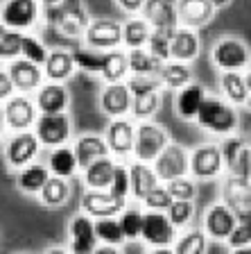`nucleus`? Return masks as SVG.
Listing matches in <instances>:
<instances>
[{
    "mask_svg": "<svg viewBox=\"0 0 251 254\" xmlns=\"http://www.w3.org/2000/svg\"><path fill=\"white\" fill-rule=\"evenodd\" d=\"M41 0H2L0 23L16 32H30L41 21Z\"/></svg>",
    "mask_w": 251,
    "mask_h": 254,
    "instance_id": "nucleus-5",
    "label": "nucleus"
},
{
    "mask_svg": "<svg viewBox=\"0 0 251 254\" xmlns=\"http://www.w3.org/2000/svg\"><path fill=\"white\" fill-rule=\"evenodd\" d=\"M50 168L48 164H39V161H32L25 168L18 170V177H16V184L23 193L27 195H39V190L46 186V182L50 180Z\"/></svg>",
    "mask_w": 251,
    "mask_h": 254,
    "instance_id": "nucleus-31",
    "label": "nucleus"
},
{
    "mask_svg": "<svg viewBox=\"0 0 251 254\" xmlns=\"http://www.w3.org/2000/svg\"><path fill=\"white\" fill-rule=\"evenodd\" d=\"M233 227H236V211H233L229 204H224V202L220 200L208 206V211H206V216H204L206 236L213 238V241H224L226 243V238L231 236Z\"/></svg>",
    "mask_w": 251,
    "mask_h": 254,
    "instance_id": "nucleus-19",
    "label": "nucleus"
},
{
    "mask_svg": "<svg viewBox=\"0 0 251 254\" xmlns=\"http://www.w3.org/2000/svg\"><path fill=\"white\" fill-rule=\"evenodd\" d=\"M48 168H50V173L52 175H57V177L70 180V177L79 170L75 150L70 148V145H59V148H52L50 150V157H48Z\"/></svg>",
    "mask_w": 251,
    "mask_h": 254,
    "instance_id": "nucleus-35",
    "label": "nucleus"
},
{
    "mask_svg": "<svg viewBox=\"0 0 251 254\" xmlns=\"http://www.w3.org/2000/svg\"><path fill=\"white\" fill-rule=\"evenodd\" d=\"M14 93H16V86H14V82H11V77H9V73H7V68H5V70L0 68V102L9 100Z\"/></svg>",
    "mask_w": 251,
    "mask_h": 254,
    "instance_id": "nucleus-52",
    "label": "nucleus"
},
{
    "mask_svg": "<svg viewBox=\"0 0 251 254\" xmlns=\"http://www.w3.org/2000/svg\"><path fill=\"white\" fill-rule=\"evenodd\" d=\"M118 222L125 234V241H138L141 238V229H143V211L136 206H125L118 216Z\"/></svg>",
    "mask_w": 251,
    "mask_h": 254,
    "instance_id": "nucleus-45",
    "label": "nucleus"
},
{
    "mask_svg": "<svg viewBox=\"0 0 251 254\" xmlns=\"http://www.w3.org/2000/svg\"><path fill=\"white\" fill-rule=\"evenodd\" d=\"M210 5H213L215 9H224L226 5H231V0H210Z\"/></svg>",
    "mask_w": 251,
    "mask_h": 254,
    "instance_id": "nucleus-58",
    "label": "nucleus"
},
{
    "mask_svg": "<svg viewBox=\"0 0 251 254\" xmlns=\"http://www.w3.org/2000/svg\"><path fill=\"white\" fill-rule=\"evenodd\" d=\"M127 206V200L111 195L109 190H93L86 189V193L82 195V211L86 216L95 218H115L120 216V211Z\"/></svg>",
    "mask_w": 251,
    "mask_h": 254,
    "instance_id": "nucleus-16",
    "label": "nucleus"
},
{
    "mask_svg": "<svg viewBox=\"0 0 251 254\" xmlns=\"http://www.w3.org/2000/svg\"><path fill=\"white\" fill-rule=\"evenodd\" d=\"M141 16L152 25V30L174 32L179 27L177 0H145Z\"/></svg>",
    "mask_w": 251,
    "mask_h": 254,
    "instance_id": "nucleus-18",
    "label": "nucleus"
},
{
    "mask_svg": "<svg viewBox=\"0 0 251 254\" xmlns=\"http://www.w3.org/2000/svg\"><path fill=\"white\" fill-rule=\"evenodd\" d=\"M199 53H201V39H199L197 30L179 25L170 39V59L190 64L199 57Z\"/></svg>",
    "mask_w": 251,
    "mask_h": 254,
    "instance_id": "nucleus-22",
    "label": "nucleus"
},
{
    "mask_svg": "<svg viewBox=\"0 0 251 254\" xmlns=\"http://www.w3.org/2000/svg\"><path fill=\"white\" fill-rule=\"evenodd\" d=\"M129 166V184H131V195L136 200H143V197L150 193L156 184H161L156 170H154L152 164H145V161H138L134 159Z\"/></svg>",
    "mask_w": 251,
    "mask_h": 254,
    "instance_id": "nucleus-27",
    "label": "nucleus"
},
{
    "mask_svg": "<svg viewBox=\"0 0 251 254\" xmlns=\"http://www.w3.org/2000/svg\"><path fill=\"white\" fill-rule=\"evenodd\" d=\"M152 34V25L143 16H131L122 23V48L134 50V48H145Z\"/></svg>",
    "mask_w": 251,
    "mask_h": 254,
    "instance_id": "nucleus-34",
    "label": "nucleus"
},
{
    "mask_svg": "<svg viewBox=\"0 0 251 254\" xmlns=\"http://www.w3.org/2000/svg\"><path fill=\"white\" fill-rule=\"evenodd\" d=\"M224 173V159H222L220 145L204 143L190 150V177L199 182L217 180Z\"/></svg>",
    "mask_w": 251,
    "mask_h": 254,
    "instance_id": "nucleus-8",
    "label": "nucleus"
},
{
    "mask_svg": "<svg viewBox=\"0 0 251 254\" xmlns=\"http://www.w3.org/2000/svg\"><path fill=\"white\" fill-rule=\"evenodd\" d=\"M106 145L113 157H129L134 154V138H136V123L131 118H111L106 127Z\"/></svg>",
    "mask_w": 251,
    "mask_h": 254,
    "instance_id": "nucleus-17",
    "label": "nucleus"
},
{
    "mask_svg": "<svg viewBox=\"0 0 251 254\" xmlns=\"http://www.w3.org/2000/svg\"><path fill=\"white\" fill-rule=\"evenodd\" d=\"M195 121L199 123V127H204L206 132L215 134V136H229V134H236L240 116H238V109L231 102H226L224 98H217V95H206L204 105L199 107V114Z\"/></svg>",
    "mask_w": 251,
    "mask_h": 254,
    "instance_id": "nucleus-1",
    "label": "nucleus"
},
{
    "mask_svg": "<svg viewBox=\"0 0 251 254\" xmlns=\"http://www.w3.org/2000/svg\"><path fill=\"white\" fill-rule=\"evenodd\" d=\"M111 195L120 197V200H127L131 195V184H129V166L127 164H115L113 177H111V184L106 189Z\"/></svg>",
    "mask_w": 251,
    "mask_h": 254,
    "instance_id": "nucleus-46",
    "label": "nucleus"
},
{
    "mask_svg": "<svg viewBox=\"0 0 251 254\" xmlns=\"http://www.w3.org/2000/svg\"><path fill=\"white\" fill-rule=\"evenodd\" d=\"M115 161L113 154H106V157H100L95 159L93 164H89L86 168L82 170L84 173V184L86 189H93V190H106L111 184V177H113V170H115Z\"/></svg>",
    "mask_w": 251,
    "mask_h": 254,
    "instance_id": "nucleus-30",
    "label": "nucleus"
},
{
    "mask_svg": "<svg viewBox=\"0 0 251 254\" xmlns=\"http://www.w3.org/2000/svg\"><path fill=\"white\" fill-rule=\"evenodd\" d=\"M93 254H122L120 245H104V243H100L98 248H95Z\"/></svg>",
    "mask_w": 251,
    "mask_h": 254,
    "instance_id": "nucleus-54",
    "label": "nucleus"
},
{
    "mask_svg": "<svg viewBox=\"0 0 251 254\" xmlns=\"http://www.w3.org/2000/svg\"><path fill=\"white\" fill-rule=\"evenodd\" d=\"M77 70L75 66V59H73V53L70 50H63V48H52L48 53V59L43 64V73H46V79L48 82H66L70 79Z\"/></svg>",
    "mask_w": 251,
    "mask_h": 254,
    "instance_id": "nucleus-24",
    "label": "nucleus"
},
{
    "mask_svg": "<svg viewBox=\"0 0 251 254\" xmlns=\"http://www.w3.org/2000/svg\"><path fill=\"white\" fill-rule=\"evenodd\" d=\"M167 190H170V195L174 197V200H193L195 195H197V186H195V182L190 180L188 175L186 177H177V180H170L165 182Z\"/></svg>",
    "mask_w": 251,
    "mask_h": 254,
    "instance_id": "nucleus-50",
    "label": "nucleus"
},
{
    "mask_svg": "<svg viewBox=\"0 0 251 254\" xmlns=\"http://www.w3.org/2000/svg\"><path fill=\"white\" fill-rule=\"evenodd\" d=\"M48 53H50V50L46 48V43H43L41 39L30 34V32H23V37H21V57L23 59L43 66L48 59Z\"/></svg>",
    "mask_w": 251,
    "mask_h": 254,
    "instance_id": "nucleus-44",
    "label": "nucleus"
},
{
    "mask_svg": "<svg viewBox=\"0 0 251 254\" xmlns=\"http://www.w3.org/2000/svg\"><path fill=\"white\" fill-rule=\"evenodd\" d=\"M249 145H251V143H249Z\"/></svg>",
    "mask_w": 251,
    "mask_h": 254,
    "instance_id": "nucleus-63",
    "label": "nucleus"
},
{
    "mask_svg": "<svg viewBox=\"0 0 251 254\" xmlns=\"http://www.w3.org/2000/svg\"><path fill=\"white\" fill-rule=\"evenodd\" d=\"M245 107H249V109H251V93H249V100H247V105Z\"/></svg>",
    "mask_w": 251,
    "mask_h": 254,
    "instance_id": "nucleus-62",
    "label": "nucleus"
},
{
    "mask_svg": "<svg viewBox=\"0 0 251 254\" xmlns=\"http://www.w3.org/2000/svg\"><path fill=\"white\" fill-rule=\"evenodd\" d=\"M210 59L222 73H245L251 64V53L242 39L222 37L210 50Z\"/></svg>",
    "mask_w": 251,
    "mask_h": 254,
    "instance_id": "nucleus-3",
    "label": "nucleus"
},
{
    "mask_svg": "<svg viewBox=\"0 0 251 254\" xmlns=\"http://www.w3.org/2000/svg\"><path fill=\"white\" fill-rule=\"evenodd\" d=\"M37 109L39 114H61V111L68 109L70 95L66 84L61 82H43L37 89Z\"/></svg>",
    "mask_w": 251,
    "mask_h": 254,
    "instance_id": "nucleus-23",
    "label": "nucleus"
},
{
    "mask_svg": "<svg viewBox=\"0 0 251 254\" xmlns=\"http://www.w3.org/2000/svg\"><path fill=\"white\" fill-rule=\"evenodd\" d=\"M167 218L172 220V225L177 229H181V227H186L190 222V218H193V213H195V204H193V200H172V204L167 206Z\"/></svg>",
    "mask_w": 251,
    "mask_h": 254,
    "instance_id": "nucleus-48",
    "label": "nucleus"
},
{
    "mask_svg": "<svg viewBox=\"0 0 251 254\" xmlns=\"http://www.w3.org/2000/svg\"><path fill=\"white\" fill-rule=\"evenodd\" d=\"M229 248H245L251 245V209L245 211H236V227L231 232V236L226 238Z\"/></svg>",
    "mask_w": 251,
    "mask_h": 254,
    "instance_id": "nucleus-43",
    "label": "nucleus"
},
{
    "mask_svg": "<svg viewBox=\"0 0 251 254\" xmlns=\"http://www.w3.org/2000/svg\"><path fill=\"white\" fill-rule=\"evenodd\" d=\"M115 5L120 7L125 14L136 16V14H141L143 5H145V0H115Z\"/></svg>",
    "mask_w": 251,
    "mask_h": 254,
    "instance_id": "nucleus-53",
    "label": "nucleus"
},
{
    "mask_svg": "<svg viewBox=\"0 0 251 254\" xmlns=\"http://www.w3.org/2000/svg\"><path fill=\"white\" fill-rule=\"evenodd\" d=\"M222 202L229 204L233 211L251 209V180L226 175V180L222 182Z\"/></svg>",
    "mask_w": 251,
    "mask_h": 254,
    "instance_id": "nucleus-26",
    "label": "nucleus"
},
{
    "mask_svg": "<svg viewBox=\"0 0 251 254\" xmlns=\"http://www.w3.org/2000/svg\"><path fill=\"white\" fill-rule=\"evenodd\" d=\"M84 43L93 50L106 53L122 46V23L113 18H93L84 32Z\"/></svg>",
    "mask_w": 251,
    "mask_h": 254,
    "instance_id": "nucleus-12",
    "label": "nucleus"
},
{
    "mask_svg": "<svg viewBox=\"0 0 251 254\" xmlns=\"http://www.w3.org/2000/svg\"><path fill=\"white\" fill-rule=\"evenodd\" d=\"M127 86H129L131 95L134 93H147V91H158L161 89V79L158 75H129L125 79Z\"/></svg>",
    "mask_w": 251,
    "mask_h": 254,
    "instance_id": "nucleus-51",
    "label": "nucleus"
},
{
    "mask_svg": "<svg viewBox=\"0 0 251 254\" xmlns=\"http://www.w3.org/2000/svg\"><path fill=\"white\" fill-rule=\"evenodd\" d=\"M21 37L23 32H16L0 23V64H9L21 57Z\"/></svg>",
    "mask_w": 251,
    "mask_h": 254,
    "instance_id": "nucleus-40",
    "label": "nucleus"
},
{
    "mask_svg": "<svg viewBox=\"0 0 251 254\" xmlns=\"http://www.w3.org/2000/svg\"><path fill=\"white\" fill-rule=\"evenodd\" d=\"M174 254H206L208 250V236L204 229H188L172 243Z\"/></svg>",
    "mask_w": 251,
    "mask_h": 254,
    "instance_id": "nucleus-38",
    "label": "nucleus"
},
{
    "mask_svg": "<svg viewBox=\"0 0 251 254\" xmlns=\"http://www.w3.org/2000/svg\"><path fill=\"white\" fill-rule=\"evenodd\" d=\"M2 107H5L7 129H11V132H25V129H32L34 123H37V102L27 93L16 91L9 100L2 102Z\"/></svg>",
    "mask_w": 251,
    "mask_h": 254,
    "instance_id": "nucleus-13",
    "label": "nucleus"
},
{
    "mask_svg": "<svg viewBox=\"0 0 251 254\" xmlns=\"http://www.w3.org/2000/svg\"><path fill=\"white\" fill-rule=\"evenodd\" d=\"M206 89L197 82H190L188 86L177 91V98H174V109H177V116L183 121H195L199 114V107L204 105L206 100Z\"/></svg>",
    "mask_w": 251,
    "mask_h": 254,
    "instance_id": "nucleus-25",
    "label": "nucleus"
},
{
    "mask_svg": "<svg viewBox=\"0 0 251 254\" xmlns=\"http://www.w3.org/2000/svg\"><path fill=\"white\" fill-rule=\"evenodd\" d=\"M100 77L104 79V84L125 82L129 77V55H127V48L120 46V48H113V50H106Z\"/></svg>",
    "mask_w": 251,
    "mask_h": 254,
    "instance_id": "nucleus-29",
    "label": "nucleus"
},
{
    "mask_svg": "<svg viewBox=\"0 0 251 254\" xmlns=\"http://www.w3.org/2000/svg\"><path fill=\"white\" fill-rule=\"evenodd\" d=\"M32 129L41 141V145H48V148L66 145L70 141V134H73L70 118L66 111H61V114H39Z\"/></svg>",
    "mask_w": 251,
    "mask_h": 254,
    "instance_id": "nucleus-9",
    "label": "nucleus"
},
{
    "mask_svg": "<svg viewBox=\"0 0 251 254\" xmlns=\"http://www.w3.org/2000/svg\"><path fill=\"white\" fill-rule=\"evenodd\" d=\"M129 55V75H158L163 62L154 57L147 48H134L127 50Z\"/></svg>",
    "mask_w": 251,
    "mask_h": 254,
    "instance_id": "nucleus-37",
    "label": "nucleus"
},
{
    "mask_svg": "<svg viewBox=\"0 0 251 254\" xmlns=\"http://www.w3.org/2000/svg\"><path fill=\"white\" fill-rule=\"evenodd\" d=\"M73 150H75V157H77L79 170H84L89 164H93L95 159L111 154L109 145H106V138L98 136V134H84V136H79L73 143Z\"/></svg>",
    "mask_w": 251,
    "mask_h": 254,
    "instance_id": "nucleus-28",
    "label": "nucleus"
},
{
    "mask_svg": "<svg viewBox=\"0 0 251 254\" xmlns=\"http://www.w3.org/2000/svg\"><path fill=\"white\" fill-rule=\"evenodd\" d=\"M70 200V184L68 180L57 177V175H50V180L46 182L41 190H39V202L48 209H59L66 202Z\"/></svg>",
    "mask_w": 251,
    "mask_h": 254,
    "instance_id": "nucleus-36",
    "label": "nucleus"
},
{
    "mask_svg": "<svg viewBox=\"0 0 251 254\" xmlns=\"http://www.w3.org/2000/svg\"><path fill=\"white\" fill-rule=\"evenodd\" d=\"M70 53H73L75 66H77L79 70H84V73H89V75H100V70H102V62H104V53L93 50V48H89L86 43L73 48Z\"/></svg>",
    "mask_w": 251,
    "mask_h": 254,
    "instance_id": "nucleus-39",
    "label": "nucleus"
},
{
    "mask_svg": "<svg viewBox=\"0 0 251 254\" xmlns=\"http://www.w3.org/2000/svg\"><path fill=\"white\" fill-rule=\"evenodd\" d=\"M147 254H174L172 248H152Z\"/></svg>",
    "mask_w": 251,
    "mask_h": 254,
    "instance_id": "nucleus-57",
    "label": "nucleus"
},
{
    "mask_svg": "<svg viewBox=\"0 0 251 254\" xmlns=\"http://www.w3.org/2000/svg\"><path fill=\"white\" fill-rule=\"evenodd\" d=\"M7 73H9V77L18 93L37 91L39 86L46 82L43 66H39V64H34V62H27V59H23V57H16L14 62L7 64Z\"/></svg>",
    "mask_w": 251,
    "mask_h": 254,
    "instance_id": "nucleus-20",
    "label": "nucleus"
},
{
    "mask_svg": "<svg viewBox=\"0 0 251 254\" xmlns=\"http://www.w3.org/2000/svg\"><path fill=\"white\" fill-rule=\"evenodd\" d=\"M158 79H161V84L165 86V89L179 91L193 82V70H190L188 64L167 59V62H163L161 70H158Z\"/></svg>",
    "mask_w": 251,
    "mask_h": 254,
    "instance_id": "nucleus-33",
    "label": "nucleus"
},
{
    "mask_svg": "<svg viewBox=\"0 0 251 254\" xmlns=\"http://www.w3.org/2000/svg\"><path fill=\"white\" fill-rule=\"evenodd\" d=\"M100 245L95 236V220L86 213H77L68 222V250L70 254H93Z\"/></svg>",
    "mask_w": 251,
    "mask_h": 254,
    "instance_id": "nucleus-14",
    "label": "nucleus"
},
{
    "mask_svg": "<svg viewBox=\"0 0 251 254\" xmlns=\"http://www.w3.org/2000/svg\"><path fill=\"white\" fill-rule=\"evenodd\" d=\"M61 0H41V5L43 7H50V5H59Z\"/></svg>",
    "mask_w": 251,
    "mask_h": 254,
    "instance_id": "nucleus-60",
    "label": "nucleus"
},
{
    "mask_svg": "<svg viewBox=\"0 0 251 254\" xmlns=\"http://www.w3.org/2000/svg\"><path fill=\"white\" fill-rule=\"evenodd\" d=\"M39 150H41V141L37 138L34 129L14 132L5 143V159L14 170H21L27 164L37 161Z\"/></svg>",
    "mask_w": 251,
    "mask_h": 254,
    "instance_id": "nucleus-11",
    "label": "nucleus"
},
{
    "mask_svg": "<svg viewBox=\"0 0 251 254\" xmlns=\"http://www.w3.org/2000/svg\"><path fill=\"white\" fill-rule=\"evenodd\" d=\"M156 111H158V91L134 93V100H131V118H136V121H152V116Z\"/></svg>",
    "mask_w": 251,
    "mask_h": 254,
    "instance_id": "nucleus-42",
    "label": "nucleus"
},
{
    "mask_svg": "<svg viewBox=\"0 0 251 254\" xmlns=\"http://www.w3.org/2000/svg\"><path fill=\"white\" fill-rule=\"evenodd\" d=\"M177 11H179V25L199 30V27H206L213 21L217 9L210 5V0H177Z\"/></svg>",
    "mask_w": 251,
    "mask_h": 254,
    "instance_id": "nucleus-21",
    "label": "nucleus"
},
{
    "mask_svg": "<svg viewBox=\"0 0 251 254\" xmlns=\"http://www.w3.org/2000/svg\"><path fill=\"white\" fill-rule=\"evenodd\" d=\"M141 238L150 248H172L177 241V227L167 218L165 211H143V229Z\"/></svg>",
    "mask_w": 251,
    "mask_h": 254,
    "instance_id": "nucleus-10",
    "label": "nucleus"
},
{
    "mask_svg": "<svg viewBox=\"0 0 251 254\" xmlns=\"http://www.w3.org/2000/svg\"><path fill=\"white\" fill-rule=\"evenodd\" d=\"M231 254H251V245H245V248H233Z\"/></svg>",
    "mask_w": 251,
    "mask_h": 254,
    "instance_id": "nucleus-59",
    "label": "nucleus"
},
{
    "mask_svg": "<svg viewBox=\"0 0 251 254\" xmlns=\"http://www.w3.org/2000/svg\"><path fill=\"white\" fill-rule=\"evenodd\" d=\"M95 236L100 243L104 245H122L125 243V234L115 218H95Z\"/></svg>",
    "mask_w": 251,
    "mask_h": 254,
    "instance_id": "nucleus-41",
    "label": "nucleus"
},
{
    "mask_svg": "<svg viewBox=\"0 0 251 254\" xmlns=\"http://www.w3.org/2000/svg\"><path fill=\"white\" fill-rule=\"evenodd\" d=\"M131 95L127 82H113V84H104V89L100 91V109L109 118H125L131 114Z\"/></svg>",
    "mask_w": 251,
    "mask_h": 254,
    "instance_id": "nucleus-15",
    "label": "nucleus"
},
{
    "mask_svg": "<svg viewBox=\"0 0 251 254\" xmlns=\"http://www.w3.org/2000/svg\"><path fill=\"white\" fill-rule=\"evenodd\" d=\"M245 79H247V86H249V91H251V70L245 73Z\"/></svg>",
    "mask_w": 251,
    "mask_h": 254,
    "instance_id": "nucleus-61",
    "label": "nucleus"
},
{
    "mask_svg": "<svg viewBox=\"0 0 251 254\" xmlns=\"http://www.w3.org/2000/svg\"><path fill=\"white\" fill-rule=\"evenodd\" d=\"M152 166L161 182L186 177V175H190V152L186 150V145L170 141L165 145V150L152 161Z\"/></svg>",
    "mask_w": 251,
    "mask_h": 254,
    "instance_id": "nucleus-7",
    "label": "nucleus"
},
{
    "mask_svg": "<svg viewBox=\"0 0 251 254\" xmlns=\"http://www.w3.org/2000/svg\"><path fill=\"white\" fill-rule=\"evenodd\" d=\"M7 132V121H5V107H2V102H0V138L5 136Z\"/></svg>",
    "mask_w": 251,
    "mask_h": 254,
    "instance_id": "nucleus-55",
    "label": "nucleus"
},
{
    "mask_svg": "<svg viewBox=\"0 0 251 254\" xmlns=\"http://www.w3.org/2000/svg\"><path fill=\"white\" fill-rule=\"evenodd\" d=\"M177 32V30H174ZM174 32H163V30H152L150 34V41H147V50L154 55L161 62H167L170 59V39H172Z\"/></svg>",
    "mask_w": 251,
    "mask_h": 254,
    "instance_id": "nucleus-47",
    "label": "nucleus"
},
{
    "mask_svg": "<svg viewBox=\"0 0 251 254\" xmlns=\"http://www.w3.org/2000/svg\"><path fill=\"white\" fill-rule=\"evenodd\" d=\"M48 9V23L59 30L63 37H84V32L91 23L89 9L84 0H61L59 5H50Z\"/></svg>",
    "mask_w": 251,
    "mask_h": 254,
    "instance_id": "nucleus-2",
    "label": "nucleus"
},
{
    "mask_svg": "<svg viewBox=\"0 0 251 254\" xmlns=\"http://www.w3.org/2000/svg\"><path fill=\"white\" fill-rule=\"evenodd\" d=\"M172 141L170 132L161 123L154 121H138L136 125V138H134V159L152 164L154 159L165 150V145Z\"/></svg>",
    "mask_w": 251,
    "mask_h": 254,
    "instance_id": "nucleus-4",
    "label": "nucleus"
},
{
    "mask_svg": "<svg viewBox=\"0 0 251 254\" xmlns=\"http://www.w3.org/2000/svg\"><path fill=\"white\" fill-rule=\"evenodd\" d=\"M220 152L224 159V170L240 180H251V145L247 138L229 134L222 138Z\"/></svg>",
    "mask_w": 251,
    "mask_h": 254,
    "instance_id": "nucleus-6",
    "label": "nucleus"
},
{
    "mask_svg": "<svg viewBox=\"0 0 251 254\" xmlns=\"http://www.w3.org/2000/svg\"><path fill=\"white\" fill-rule=\"evenodd\" d=\"M172 200L174 197L170 195L167 186L165 184H156L141 202L145 204V209H150V211H167V206L172 204Z\"/></svg>",
    "mask_w": 251,
    "mask_h": 254,
    "instance_id": "nucleus-49",
    "label": "nucleus"
},
{
    "mask_svg": "<svg viewBox=\"0 0 251 254\" xmlns=\"http://www.w3.org/2000/svg\"><path fill=\"white\" fill-rule=\"evenodd\" d=\"M220 91L224 100L233 107H245L249 100V86H247L245 73H222L220 75Z\"/></svg>",
    "mask_w": 251,
    "mask_h": 254,
    "instance_id": "nucleus-32",
    "label": "nucleus"
},
{
    "mask_svg": "<svg viewBox=\"0 0 251 254\" xmlns=\"http://www.w3.org/2000/svg\"><path fill=\"white\" fill-rule=\"evenodd\" d=\"M43 254H70L68 248H59V245H54V248H48Z\"/></svg>",
    "mask_w": 251,
    "mask_h": 254,
    "instance_id": "nucleus-56",
    "label": "nucleus"
}]
</instances>
